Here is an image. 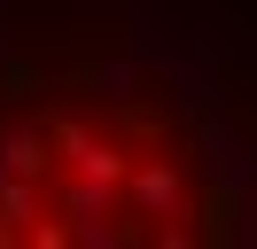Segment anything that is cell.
Instances as JSON below:
<instances>
[{
	"label": "cell",
	"instance_id": "cell-1",
	"mask_svg": "<svg viewBox=\"0 0 257 249\" xmlns=\"http://www.w3.org/2000/svg\"><path fill=\"white\" fill-rule=\"evenodd\" d=\"M55 148L70 156V171H78V179H101V187H125V171H133V156L117 148V140H101L94 125H78V117L55 125Z\"/></svg>",
	"mask_w": 257,
	"mask_h": 249
},
{
	"label": "cell",
	"instance_id": "cell-2",
	"mask_svg": "<svg viewBox=\"0 0 257 249\" xmlns=\"http://www.w3.org/2000/svg\"><path fill=\"white\" fill-rule=\"evenodd\" d=\"M117 195H125L141 218H187V179H179V164H164V156H141Z\"/></svg>",
	"mask_w": 257,
	"mask_h": 249
},
{
	"label": "cell",
	"instance_id": "cell-3",
	"mask_svg": "<svg viewBox=\"0 0 257 249\" xmlns=\"http://www.w3.org/2000/svg\"><path fill=\"white\" fill-rule=\"evenodd\" d=\"M39 218V195H32V179L24 171H0V233H24Z\"/></svg>",
	"mask_w": 257,
	"mask_h": 249
},
{
	"label": "cell",
	"instance_id": "cell-4",
	"mask_svg": "<svg viewBox=\"0 0 257 249\" xmlns=\"http://www.w3.org/2000/svg\"><path fill=\"white\" fill-rule=\"evenodd\" d=\"M0 171H24V179L47 171V140L39 133H0Z\"/></svg>",
	"mask_w": 257,
	"mask_h": 249
},
{
	"label": "cell",
	"instance_id": "cell-5",
	"mask_svg": "<svg viewBox=\"0 0 257 249\" xmlns=\"http://www.w3.org/2000/svg\"><path fill=\"white\" fill-rule=\"evenodd\" d=\"M70 218H101V210H109V202H117V187H101V179H78V171H70Z\"/></svg>",
	"mask_w": 257,
	"mask_h": 249
}]
</instances>
